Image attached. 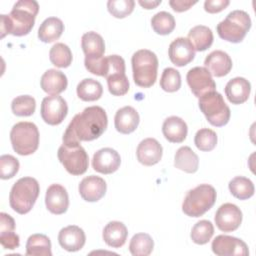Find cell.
Here are the masks:
<instances>
[{
	"instance_id": "83f0119b",
	"label": "cell",
	"mask_w": 256,
	"mask_h": 256,
	"mask_svg": "<svg viewBox=\"0 0 256 256\" xmlns=\"http://www.w3.org/2000/svg\"><path fill=\"white\" fill-rule=\"evenodd\" d=\"M64 31V24L57 17H48L38 29V38L44 43H51L60 38Z\"/></svg>"
},
{
	"instance_id": "4316f807",
	"label": "cell",
	"mask_w": 256,
	"mask_h": 256,
	"mask_svg": "<svg viewBox=\"0 0 256 256\" xmlns=\"http://www.w3.org/2000/svg\"><path fill=\"white\" fill-rule=\"evenodd\" d=\"M174 166L186 173H195L198 170L199 158L189 146H182L175 153Z\"/></svg>"
},
{
	"instance_id": "4fadbf2b",
	"label": "cell",
	"mask_w": 256,
	"mask_h": 256,
	"mask_svg": "<svg viewBox=\"0 0 256 256\" xmlns=\"http://www.w3.org/2000/svg\"><path fill=\"white\" fill-rule=\"evenodd\" d=\"M215 224L223 232H232L239 228L242 222V212L232 203L222 204L215 213Z\"/></svg>"
},
{
	"instance_id": "d590c367",
	"label": "cell",
	"mask_w": 256,
	"mask_h": 256,
	"mask_svg": "<svg viewBox=\"0 0 256 256\" xmlns=\"http://www.w3.org/2000/svg\"><path fill=\"white\" fill-rule=\"evenodd\" d=\"M214 234V226L208 220L198 221L192 228L190 237L192 241L199 245H204L210 241Z\"/></svg>"
},
{
	"instance_id": "b9f144b4",
	"label": "cell",
	"mask_w": 256,
	"mask_h": 256,
	"mask_svg": "<svg viewBox=\"0 0 256 256\" xmlns=\"http://www.w3.org/2000/svg\"><path fill=\"white\" fill-rule=\"evenodd\" d=\"M19 170V161L10 154L0 157V178L3 180L13 178Z\"/></svg>"
},
{
	"instance_id": "52a82bcc",
	"label": "cell",
	"mask_w": 256,
	"mask_h": 256,
	"mask_svg": "<svg viewBox=\"0 0 256 256\" xmlns=\"http://www.w3.org/2000/svg\"><path fill=\"white\" fill-rule=\"evenodd\" d=\"M10 141L14 151L22 156L33 154L39 146V131L32 122L16 123L10 131Z\"/></svg>"
},
{
	"instance_id": "4dcf8cb0",
	"label": "cell",
	"mask_w": 256,
	"mask_h": 256,
	"mask_svg": "<svg viewBox=\"0 0 256 256\" xmlns=\"http://www.w3.org/2000/svg\"><path fill=\"white\" fill-rule=\"evenodd\" d=\"M78 97L83 101H95L98 100L103 93V87L101 83L92 78L83 79L76 88Z\"/></svg>"
},
{
	"instance_id": "8d00e7d4",
	"label": "cell",
	"mask_w": 256,
	"mask_h": 256,
	"mask_svg": "<svg viewBox=\"0 0 256 256\" xmlns=\"http://www.w3.org/2000/svg\"><path fill=\"white\" fill-rule=\"evenodd\" d=\"M11 109L16 116H31L35 112L36 101L30 95H20L12 100Z\"/></svg>"
},
{
	"instance_id": "2e32d148",
	"label": "cell",
	"mask_w": 256,
	"mask_h": 256,
	"mask_svg": "<svg viewBox=\"0 0 256 256\" xmlns=\"http://www.w3.org/2000/svg\"><path fill=\"white\" fill-rule=\"evenodd\" d=\"M45 204L47 209L53 214L61 215L65 213L69 206L67 190L60 184L50 185L46 191Z\"/></svg>"
},
{
	"instance_id": "f35d334b",
	"label": "cell",
	"mask_w": 256,
	"mask_h": 256,
	"mask_svg": "<svg viewBox=\"0 0 256 256\" xmlns=\"http://www.w3.org/2000/svg\"><path fill=\"white\" fill-rule=\"evenodd\" d=\"M160 87L166 92H175L181 87V75L178 70L168 67L162 72Z\"/></svg>"
},
{
	"instance_id": "ab89813d",
	"label": "cell",
	"mask_w": 256,
	"mask_h": 256,
	"mask_svg": "<svg viewBox=\"0 0 256 256\" xmlns=\"http://www.w3.org/2000/svg\"><path fill=\"white\" fill-rule=\"evenodd\" d=\"M109 92L114 96L125 95L129 90V80L125 73H115L107 78Z\"/></svg>"
},
{
	"instance_id": "d6986e66",
	"label": "cell",
	"mask_w": 256,
	"mask_h": 256,
	"mask_svg": "<svg viewBox=\"0 0 256 256\" xmlns=\"http://www.w3.org/2000/svg\"><path fill=\"white\" fill-rule=\"evenodd\" d=\"M163 149L161 144L154 138L142 140L137 147L136 155L138 161L145 166L157 164L162 158Z\"/></svg>"
},
{
	"instance_id": "44dd1931",
	"label": "cell",
	"mask_w": 256,
	"mask_h": 256,
	"mask_svg": "<svg viewBox=\"0 0 256 256\" xmlns=\"http://www.w3.org/2000/svg\"><path fill=\"white\" fill-rule=\"evenodd\" d=\"M251 84L243 77H235L229 80L225 86V94L232 104H242L250 96Z\"/></svg>"
},
{
	"instance_id": "60d3db41",
	"label": "cell",
	"mask_w": 256,
	"mask_h": 256,
	"mask_svg": "<svg viewBox=\"0 0 256 256\" xmlns=\"http://www.w3.org/2000/svg\"><path fill=\"white\" fill-rule=\"evenodd\" d=\"M135 6L133 0H109L107 9L115 18H124L132 13Z\"/></svg>"
},
{
	"instance_id": "d4e9b609",
	"label": "cell",
	"mask_w": 256,
	"mask_h": 256,
	"mask_svg": "<svg viewBox=\"0 0 256 256\" xmlns=\"http://www.w3.org/2000/svg\"><path fill=\"white\" fill-rule=\"evenodd\" d=\"M81 47L85 54V59L94 60L103 57L105 52V43L102 36L94 31L83 34L81 38Z\"/></svg>"
},
{
	"instance_id": "5b68a950",
	"label": "cell",
	"mask_w": 256,
	"mask_h": 256,
	"mask_svg": "<svg viewBox=\"0 0 256 256\" xmlns=\"http://www.w3.org/2000/svg\"><path fill=\"white\" fill-rule=\"evenodd\" d=\"M217 193L213 186L200 184L189 190L182 203V211L190 217H200L205 214L216 201Z\"/></svg>"
},
{
	"instance_id": "ac0fdd59",
	"label": "cell",
	"mask_w": 256,
	"mask_h": 256,
	"mask_svg": "<svg viewBox=\"0 0 256 256\" xmlns=\"http://www.w3.org/2000/svg\"><path fill=\"white\" fill-rule=\"evenodd\" d=\"M86 236L80 227L69 225L60 230L58 234V242L60 246L69 252H76L83 248Z\"/></svg>"
},
{
	"instance_id": "e0dca14e",
	"label": "cell",
	"mask_w": 256,
	"mask_h": 256,
	"mask_svg": "<svg viewBox=\"0 0 256 256\" xmlns=\"http://www.w3.org/2000/svg\"><path fill=\"white\" fill-rule=\"evenodd\" d=\"M80 196L87 202H96L106 193L107 185L103 178L90 175L82 179L78 187Z\"/></svg>"
},
{
	"instance_id": "836d02e7",
	"label": "cell",
	"mask_w": 256,
	"mask_h": 256,
	"mask_svg": "<svg viewBox=\"0 0 256 256\" xmlns=\"http://www.w3.org/2000/svg\"><path fill=\"white\" fill-rule=\"evenodd\" d=\"M49 58L53 65L59 68H66L72 62V52L64 43L54 44L49 51Z\"/></svg>"
},
{
	"instance_id": "3957f363",
	"label": "cell",
	"mask_w": 256,
	"mask_h": 256,
	"mask_svg": "<svg viewBox=\"0 0 256 256\" xmlns=\"http://www.w3.org/2000/svg\"><path fill=\"white\" fill-rule=\"evenodd\" d=\"M40 192L38 181L32 177H22L17 180L9 194L11 208L19 213L26 214L34 206Z\"/></svg>"
},
{
	"instance_id": "bcb514c9",
	"label": "cell",
	"mask_w": 256,
	"mask_h": 256,
	"mask_svg": "<svg viewBox=\"0 0 256 256\" xmlns=\"http://www.w3.org/2000/svg\"><path fill=\"white\" fill-rule=\"evenodd\" d=\"M197 1H187V0H171L169 1V5L176 12H183L190 9L193 5H195Z\"/></svg>"
},
{
	"instance_id": "30bf717a",
	"label": "cell",
	"mask_w": 256,
	"mask_h": 256,
	"mask_svg": "<svg viewBox=\"0 0 256 256\" xmlns=\"http://www.w3.org/2000/svg\"><path fill=\"white\" fill-rule=\"evenodd\" d=\"M40 113L44 122L49 125H58L68 113L67 102L59 95L47 96L42 100Z\"/></svg>"
},
{
	"instance_id": "e575fe53",
	"label": "cell",
	"mask_w": 256,
	"mask_h": 256,
	"mask_svg": "<svg viewBox=\"0 0 256 256\" xmlns=\"http://www.w3.org/2000/svg\"><path fill=\"white\" fill-rule=\"evenodd\" d=\"M151 26L157 34L168 35L175 28V19L169 12L160 11L152 17Z\"/></svg>"
},
{
	"instance_id": "7a4b0ae2",
	"label": "cell",
	"mask_w": 256,
	"mask_h": 256,
	"mask_svg": "<svg viewBox=\"0 0 256 256\" xmlns=\"http://www.w3.org/2000/svg\"><path fill=\"white\" fill-rule=\"evenodd\" d=\"M39 5L34 0L17 1L8 15H0L1 38L7 34L14 36L27 35L33 28Z\"/></svg>"
},
{
	"instance_id": "74e56055",
	"label": "cell",
	"mask_w": 256,
	"mask_h": 256,
	"mask_svg": "<svg viewBox=\"0 0 256 256\" xmlns=\"http://www.w3.org/2000/svg\"><path fill=\"white\" fill-rule=\"evenodd\" d=\"M194 143L201 151H211L217 144V134L209 128H202L195 134Z\"/></svg>"
},
{
	"instance_id": "f546056e",
	"label": "cell",
	"mask_w": 256,
	"mask_h": 256,
	"mask_svg": "<svg viewBox=\"0 0 256 256\" xmlns=\"http://www.w3.org/2000/svg\"><path fill=\"white\" fill-rule=\"evenodd\" d=\"M27 256H52L51 242L44 234H33L26 242Z\"/></svg>"
},
{
	"instance_id": "8fae6325",
	"label": "cell",
	"mask_w": 256,
	"mask_h": 256,
	"mask_svg": "<svg viewBox=\"0 0 256 256\" xmlns=\"http://www.w3.org/2000/svg\"><path fill=\"white\" fill-rule=\"evenodd\" d=\"M186 80L192 93L198 98L207 93L216 91V83L205 67L197 66L191 68L187 72Z\"/></svg>"
},
{
	"instance_id": "f1b7e54d",
	"label": "cell",
	"mask_w": 256,
	"mask_h": 256,
	"mask_svg": "<svg viewBox=\"0 0 256 256\" xmlns=\"http://www.w3.org/2000/svg\"><path fill=\"white\" fill-rule=\"evenodd\" d=\"M195 51H205L213 43L212 30L204 25L194 26L188 33L187 38Z\"/></svg>"
},
{
	"instance_id": "ba28073f",
	"label": "cell",
	"mask_w": 256,
	"mask_h": 256,
	"mask_svg": "<svg viewBox=\"0 0 256 256\" xmlns=\"http://www.w3.org/2000/svg\"><path fill=\"white\" fill-rule=\"evenodd\" d=\"M198 104L201 112L211 125L221 127L229 122L231 115L230 108L225 103L223 96L217 91L201 96Z\"/></svg>"
},
{
	"instance_id": "cb8c5ba5",
	"label": "cell",
	"mask_w": 256,
	"mask_h": 256,
	"mask_svg": "<svg viewBox=\"0 0 256 256\" xmlns=\"http://www.w3.org/2000/svg\"><path fill=\"white\" fill-rule=\"evenodd\" d=\"M188 132L186 122L177 116L166 118L162 125V133L164 137L172 143H181L185 140Z\"/></svg>"
},
{
	"instance_id": "ffe728a7",
	"label": "cell",
	"mask_w": 256,
	"mask_h": 256,
	"mask_svg": "<svg viewBox=\"0 0 256 256\" xmlns=\"http://www.w3.org/2000/svg\"><path fill=\"white\" fill-rule=\"evenodd\" d=\"M204 65L211 75L215 77H223L231 71L232 60L226 52L215 50L206 56Z\"/></svg>"
},
{
	"instance_id": "f6af8a7d",
	"label": "cell",
	"mask_w": 256,
	"mask_h": 256,
	"mask_svg": "<svg viewBox=\"0 0 256 256\" xmlns=\"http://www.w3.org/2000/svg\"><path fill=\"white\" fill-rule=\"evenodd\" d=\"M15 231V221L7 213H0V233Z\"/></svg>"
},
{
	"instance_id": "603a6c76",
	"label": "cell",
	"mask_w": 256,
	"mask_h": 256,
	"mask_svg": "<svg viewBox=\"0 0 256 256\" xmlns=\"http://www.w3.org/2000/svg\"><path fill=\"white\" fill-rule=\"evenodd\" d=\"M140 117L138 112L131 106L120 108L114 118L115 128L122 134H129L136 130L139 125Z\"/></svg>"
},
{
	"instance_id": "5bb4252c",
	"label": "cell",
	"mask_w": 256,
	"mask_h": 256,
	"mask_svg": "<svg viewBox=\"0 0 256 256\" xmlns=\"http://www.w3.org/2000/svg\"><path fill=\"white\" fill-rule=\"evenodd\" d=\"M121 164L119 153L109 147L102 148L95 152L92 159L93 169L102 174H111L115 172Z\"/></svg>"
},
{
	"instance_id": "9c48e42d",
	"label": "cell",
	"mask_w": 256,
	"mask_h": 256,
	"mask_svg": "<svg viewBox=\"0 0 256 256\" xmlns=\"http://www.w3.org/2000/svg\"><path fill=\"white\" fill-rule=\"evenodd\" d=\"M58 159L72 175H82L87 171L89 158L85 149L81 145L66 146L62 144L58 149Z\"/></svg>"
},
{
	"instance_id": "7bdbcfd3",
	"label": "cell",
	"mask_w": 256,
	"mask_h": 256,
	"mask_svg": "<svg viewBox=\"0 0 256 256\" xmlns=\"http://www.w3.org/2000/svg\"><path fill=\"white\" fill-rule=\"evenodd\" d=\"M0 243L4 249L13 250L19 247L20 239H19V236L14 231L0 233Z\"/></svg>"
},
{
	"instance_id": "484cf974",
	"label": "cell",
	"mask_w": 256,
	"mask_h": 256,
	"mask_svg": "<svg viewBox=\"0 0 256 256\" xmlns=\"http://www.w3.org/2000/svg\"><path fill=\"white\" fill-rule=\"evenodd\" d=\"M128 230L120 221H111L103 229L102 237L104 242L113 248L122 247L127 239Z\"/></svg>"
},
{
	"instance_id": "6da1fadb",
	"label": "cell",
	"mask_w": 256,
	"mask_h": 256,
	"mask_svg": "<svg viewBox=\"0 0 256 256\" xmlns=\"http://www.w3.org/2000/svg\"><path fill=\"white\" fill-rule=\"evenodd\" d=\"M107 125V114L102 107H87L76 114L67 126L63 134V144L77 146L81 141L95 140L105 132Z\"/></svg>"
},
{
	"instance_id": "8992f818",
	"label": "cell",
	"mask_w": 256,
	"mask_h": 256,
	"mask_svg": "<svg viewBox=\"0 0 256 256\" xmlns=\"http://www.w3.org/2000/svg\"><path fill=\"white\" fill-rule=\"evenodd\" d=\"M250 28L251 18L249 14L243 10H234L217 25V33L223 40L239 43L244 39Z\"/></svg>"
},
{
	"instance_id": "1f68e13d",
	"label": "cell",
	"mask_w": 256,
	"mask_h": 256,
	"mask_svg": "<svg viewBox=\"0 0 256 256\" xmlns=\"http://www.w3.org/2000/svg\"><path fill=\"white\" fill-rule=\"evenodd\" d=\"M231 194L240 200L249 199L254 195V184L253 182L243 176L234 177L228 184Z\"/></svg>"
},
{
	"instance_id": "9a60e30c",
	"label": "cell",
	"mask_w": 256,
	"mask_h": 256,
	"mask_svg": "<svg viewBox=\"0 0 256 256\" xmlns=\"http://www.w3.org/2000/svg\"><path fill=\"white\" fill-rule=\"evenodd\" d=\"M168 55L174 65L182 67L189 64L194 59L195 50L187 38L178 37L170 43Z\"/></svg>"
},
{
	"instance_id": "7c38bea8",
	"label": "cell",
	"mask_w": 256,
	"mask_h": 256,
	"mask_svg": "<svg viewBox=\"0 0 256 256\" xmlns=\"http://www.w3.org/2000/svg\"><path fill=\"white\" fill-rule=\"evenodd\" d=\"M211 248L218 256H247L249 254L248 247L243 240L228 235L215 237Z\"/></svg>"
},
{
	"instance_id": "ee69618b",
	"label": "cell",
	"mask_w": 256,
	"mask_h": 256,
	"mask_svg": "<svg viewBox=\"0 0 256 256\" xmlns=\"http://www.w3.org/2000/svg\"><path fill=\"white\" fill-rule=\"evenodd\" d=\"M230 2L228 0H206L204 2V9L208 13H218L224 10Z\"/></svg>"
},
{
	"instance_id": "d6a6232c",
	"label": "cell",
	"mask_w": 256,
	"mask_h": 256,
	"mask_svg": "<svg viewBox=\"0 0 256 256\" xmlns=\"http://www.w3.org/2000/svg\"><path fill=\"white\" fill-rule=\"evenodd\" d=\"M154 247L152 237L147 233L135 234L129 243V251L133 256H148Z\"/></svg>"
},
{
	"instance_id": "277c9868",
	"label": "cell",
	"mask_w": 256,
	"mask_h": 256,
	"mask_svg": "<svg viewBox=\"0 0 256 256\" xmlns=\"http://www.w3.org/2000/svg\"><path fill=\"white\" fill-rule=\"evenodd\" d=\"M131 63L136 85L142 88H149L154 85L158 69V58L154 52L140 49L133 54Z\"/></svg>"
},
{
	"instance_id": "7dc6e473",
	"label": "cell",
	"mask_w": 256,
	"mask_h": 256,
	"mask_svg": "<svg viewBox=\"0 0 256 256\" xmlns=\"http://www.w3.org/2000/svg\"><path fill=\"white\" fill-rule=\"evenodd\" d=\"M161 0H152V1H149V0H139L138 3L144 8V9H154L156 8L159 4H161Z\"/></svg>"
},
{
	"instance_id": "7402d4cb",
	"label": "cell",
	"mask_w": 256,
	"mask_h": 256,
	"mask_svg": "<svg viewBox=\"0 0 256 256\" xmlns=\"http://www.w3.org/2000/svg\"><path fill=\"white\" fill-rule=\"evenodd\" d=\"M41 88L49 95H58L62 93L68 85L66 75L60 70L49 69L41 77Z\"/></svg>"
}]
</instances>
